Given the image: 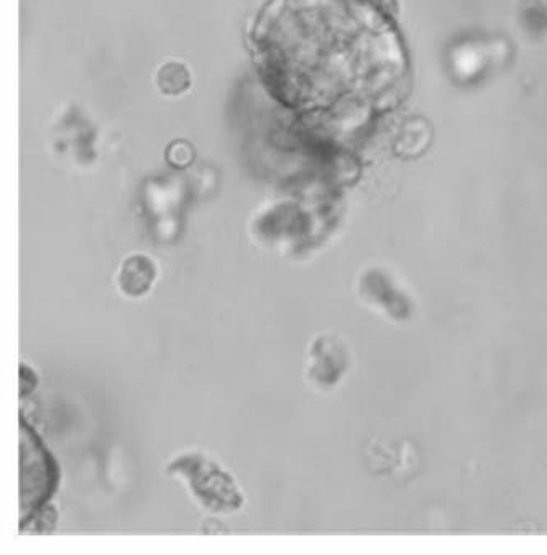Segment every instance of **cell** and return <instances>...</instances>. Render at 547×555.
I'll return each instance as SVG.
<instances>
[{
  "label": "cell",
  "mask_w": 547,
  "mask_h": 555,
  "mask_svg": "<svg viewBox=\"0 0 547 555\" xmlns=\"http://www.w3.org/2000/svg\"><path fill=\"white\" fill-rule=\"evenodd\" d=\"M344 372V355L336 340L327 335H318L308 352V380L318 388H327L337 383Z\"/></svg>",
  "instance_id": "obj_3"
},
{
  "label": "cell",
  "mask_w": 547,
  "mask_h": 555,
  "mask_svg": "<svg viewBox=\"0 0 547 555\" xmlns=\"http://www.w3.org/2000/svg\"><path fill=\"white\" fill-rule=\"evenodd\" d=\"M157 265L143 253H134L125 258L119 268L117 285L127 298H142L152 289L157 280Z\"/></svg>",
  "instance_id": "obj_4"
},
{
  "label": "cell",
  "mask_w": 547,
  "mask_h": 555,
  "mask_svg": "<svg viewBox=\"0 0 547 555\" xmlns=\"http://www.w3.org/2000/svg\"><path fill=\"white\" fill-rule=\"evenodd\" d=\"M60 483V467L35 429L20 419V498L22 521L48 506Z\"/></svg>",
  "instance_id": "obj_2"
},
{
  "label": "cell",
  "mask_w": 547,
  "mask_h": 555,
  "mask_svg": "<svg viewBox=\"0 0 547 555\" xmlns=\"http://www.w3.org/2000/svg\"><path fill=\"white\" fill-rule=\"evenodd\" d=\"M157 84L166 96H180L191 86V74L183 63L170 61L158 69Z\"/></svg>",
  "instance_id": "obj_5"
},
{
  "label": "cell",
  "mask_w": 547,
  "mask_h": 555,
  "mask_svg": "<svg viewBox=\"0 0 547 555\" xmlns=\"http://www.w3.org/2000/svg\"><path fill=\"white\" fill-rule=\"evenodd\" d=\"M37 385L38 377L35 370L25 365V363H20V395L25 398L37 388Z\"/></svg>",
  "instance_id": "obj_6"
},
{
  "label": "cell",
  "mask_w": 547,
  "mask_h": 555,
  "mask_svg": "<svg viewBox=\"0 0 547 555\" xmlns=\"http://www.w3.org/2000/svg\"><path fill=\"white\" fill-rule=\"evenodd\" d=\"M166 473L183 482L194 500L209 513L230 514L244 506V493L232 473L203 452L176 455Z\"/></svg>",
  "instance_id": "obj_1"
}]
</instances>
